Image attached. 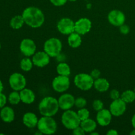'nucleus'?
<instances>
[{"label": "nucleus", "instance_id": "2", "mask_svg": "<svg viewBox=\"0 0 135 135\" xmlns=\"http://www.w3.org/2000/svg\"><path fill=\"white\" fill-rule=\"evenodd\" d=\"M59 109L58 100L51 96L44 98L38 105L40 113L42 116L53 117L57 113Z\"/></svg>", "mask_w": 135, "mask_h": 135}, {"label": "nucleus", "instance_id": "14", "mask_svg": "<svg viewBox=\"0 0 135 135\" xmlns=\"http://www.w3.org/2000/svg\"><path fill=\"white\" fill-rule=\"evenodd\" d=\"M75 98L71 94H63L58 99L59 108L62 110H68L75 105Z\"/></svg>", "mask_w": 135, "mask_h": 135}, {"label": "nucleus", "instance_id": "13", "mask_svg": "<svg viewBox=\"0 0 135 135\" xmlns=\"http://www.w3.org/2000/svg\"><path fill=\"white\" fill-rule=\"evenodd\" d=\"M92 22L88 18H81L75 23V32L80 35H84L90 30Z\"/></svg>", "mask_w": 135, "mask_h": 135}, {"label": "nucleus", "instance_id": "34", "mask_svg": "<svg viewBox=\"0 0 135 135\" xmlns=\"http://www.w3.org/2000/svg\"><path fill=\"white\" fill-rule=\"evenodd\" d=\"M73 134L75 135H84L85 134V131L81 127L79 126L73 130Z\"/></svg>", "mask_w": 135, "mask_h": 135}, {"label": "nucleus", "instance_id": "44", "mask_svg": "<svg viewBox=\"0 0 135 135\" xmlns=\"http://www.w3.org/2000/svg\"><path fill=\"white\" fill-rule=\"evenodd\" d=\"M134 92H135V87H134Z\"/></svg>", "mask_w": 135, "mask_h": 135}, {"label": "nucleus", "instance_id": "11", "mask_svg": "<svg viewBox=\"0 0 135 135\" xmlns=\"http://www.w3.org/2000/svg\"><path fill=\"white\" fill-rule=\"evenodd\" d=\"M127 109V103H125L121 98L113 100L109 106V111L112 115L119 117L124 114Z\"/></svg>", "mask_w": 135, "mask_h": 135}, {"label": "nucleus", "instance_id": "25", "mask_svg": "<svg viewBox=\"0 0 135 135\" xmlns=\"http://www.w3.org/2000/svg\"><path fill=\"white\" fill-rule=\"evenodd\" d=\"M121 98L127 104L133 102L135 100L134 91L131 90L125 91L121 95Z\"/></svg>", "mask_w": 135, "mask_h": 135}, {"label": "nucleus", "instance_id": "1", "mask_svg": "<svg viewBox=\"0 0 135 135\" xmlns=\"http://www.w3.org/2000/svg\"><path fill=\"white\" fill-rule=\"evenodd\" d=\"M25 22L32 28H39L42 26L45 21L43 12L36 7H28L23 11L22 14Z\"/></svg>", "mask_w": 135, "mask_h": 135}, {"label": "nucleus", "instance_id": "37", "mask_svg": "<svg viewBox=\"0 0 135 135\" xmlns=\"http://www.w3.org/2000/svg\"><path fill=\"white\" fill-rule=\"evenodd\" d=\"M118 132L115 129H111L107 132V135H117Z\"/></svg>", "mask_w": 135, "mask_h": 135}, {"label": "nucleus", "instance_id": "31", "mask_svg": "<svg viewBox=\"0 0 135 135\" xmlns=\"http://www.w3.org/2000/svg\"><path fill=\"white\" fill-rule=\"evenodd\" d=\"M109 96H110V98L113 100H117V99L120 98L119 92L117 90H115V89H113L111 91L110 94H109Z\"/></svg>", "mask_w": 135, "mask_h": 135}, {"label": "nucleus", "instance_id": "26", "mask_svg": "<svg viewBox=\"0 0 135 135\" xmlns=\"http://www.w3.org/2000/svg\"><path fill=\"white\" fill-rule=\"evenodd\" d=\"M33 65L34 64L31 59L28 57H25L21 60V63H20V67L22 71L28 72L32 69Z\"/></svg>", "mask_w": 135, "mask_h": 135}, {"label": "nucleus", "instance_id": "40", "mask_svg": "<svg viewBox=\"0 0 135 135\" xmlns=\"http://www.w3.org/2000/svg\"><path fill=\"white\" fill-rule=\"evenodd\" d=\"M90 134L91 135H98V133H95L94 131L92 132V133H90Z\"/></svg>", "mask_w": 135, "mask_h": 135}, {"label": "nucleus", "instance_id": "16", "mask_svg": "<svg viewBox=\"0 0 135 135\" xmlns=\"http://www.w3.org/2000/svg\"><path fill=\"white\" fill-rule=\"evenodd\" d=\"M112 119V114L110 111L103 109L98 112L96 115L97 123L102 127H106L110 124Z\"/></svg>", "mask_w": 135, "mask_h": 135}, {"label": "nucleus", "instance_id": "4", "mask_svg": "<svg viewBox=\"0 0 135 135\" xmlns=\"http://www.w3.org/2000/svg\"><path fill=\"white\" fill-rule=\"evenodd\" d=\"M61 122L63 126L67 129L73 130L77 127L80 126V121L77 113L74 111L68 109L65 111L61 116Z\"/></svg>", "mask_w": 135, "mask_h": 135}, {"label": "nucleus", "instance_id": "41", "mask_svg": "<svg viewBox=\"0 0 135 135\" xmlns=\"http://www.w3.org/2000/svg\"><path fill=\"white\" fill-rule=\"evenodd\" d=\"M130 134H131V135H135V129H134V130H133V131L131 132Z\"/></svg>", "mask_w": 135, "mask_h": 135}, {"label": "nucleus", "instance_id": "22", "mask_svg": "<svg viewBox=\"0 0 135 135\" xmlns=\"http://www.w3.org/2000/svg\"><path fill=\"white\" fill-rule=\"evenodd\" d=\"M80 126L83 128L85 133H90L96 130L97 127V123L94 120L88 118L84 121H82Z\"/></svg>", "mask_w": 135, "mask_h": 135}, {"label": "nucleus", "instance_id": "24", "mask_svg": "<svg viewBox=\"0 0 135 135\" xmlns=\"http://www.w3.org/2000/svg\"><path fill=\"white\" fill-rule=\"evenodd\" d=\"M57 73L59 75H63V76H67L71 74V68L69 65L66 63H60L57 66Z\"/></svg>", "mask_w": 135, "mask_h": 135}, {"label": "nucleus", "instance_id": "6", "mask_svg": "<svg viewBox=\"0 0 135 135\" xmlns=\"http://www.w3.org/2000/svg\"><path fill=\"white\" fill-rule=\"evenodd\" d=\"M94 79L90 75L86 73H79L75 76L74 83L75 86L81 90L87 91L94 86Z\"/></svg>", "mask_w": 135, "mask_h": 135}, {"label": "nucleus", "instance_id": "20", "mask_svg": "<svg viewBox=\"0 0 135 135\" xmlns=\"http://www.w3.org/2000/svg\"><path fill=\"white\" fill-rule=\"evenodd\" d=\"M95 89L100 92H104L108 90L109 88V83L108 80L104 78H98L94 83Z\"/></svg>", "mask_w": 135, "mask_h": 135}, {"label": "nucleus", "instance_id": "39", "mask_svg": "<svg viewBox=\"0 0 135 135\" xmlns=\"http://www.w3.org/2000/svg\"><path fill=\"white\" fill-rule=\"evenodd\" d=\"M3 90V83L1 82V80H0V93L2 92Z\"/></svg>", "mask_w": 135, "mask_h": 135}, {"label": "nucleus", "instance_id": "17", "mask_svg": "<svg viewBox=\"0 0 135 135\" xmlns=\"http://www.w3.org/2000/svg\"><path fill=\"white\" fill-rule=\"evenodd\" d=\"M22 122L24 125L28 128L32 129V128L36 127L38 125V119L35 113H32V112H27L23 115Z\"/></svg>", "mask_w": 135, "mask_h": 135}, {"label": "nucleus", "instance_id": "15", "mask_svg": "<svg viewBox=\"0 0 135 135\" xmlns=\"http://www.w3.org/2000/svg\"><path fill=\"white\" fill-rule=\"evenodd\" d=\"M33 64L38 67H44L49 64L50 57L46 51H38L33 55Z\"/></svg>", "mask_w": 135, "mask_h": 135}, {"label": "nucleus", "instance_id": "23", "mask_svg": "<svg viewBox=\"0 0 135 135\" xmlns=\"http://www.w3.org/2000/svg\"><path fill=\"white\" fill-rule=\"evenodd\" d=\"M25 20L22 15H16L11 19L10 26L15 30L20 29L25 24Z\"/></svg>", "mask_w": 135, "mask_h": 135}, {"label": "nucleus", "instance_id": "42", "mask_svg": "<svg viewBox=\"0 0 135 135\" xmlns=\"http://www.w3.org/2000/svg\"><path fill=\"white\" fill-rule=\"evenodd\" d=\"M69 1H77V0H69Z\"/></svg>", "mask_w": 135, "mask_h": 135}, {"label": "nucleus", "instance_id": "29", "mask_svg": "<svg viewBox=\"0 0 135 135\" xmlns=\"http://www.w3.org/2000/svg\"><path fill=\"white\" fill-rule=\"evenodd\" d=\"M87 102L85 98L83 97H79L77 98L76 99H75V105L76 108H79V109H81V108H84V107L86 105Z\"/></svg>", "mask_w": 135, "mask_h": 135}, {"label": "nucleus", "instance_id": "21", "mask_svg": "<svg viewBox=\"0 0 135 135\" xmlns=\"http://www.w3.org/2000/svg\"><path fill=\"white\" fill-rule=\"evenodd\" d=\"M68 44L70 47L73 48H77L81 45L82 38L80 34H78L76 32L71 33L69 35Z\"/></svg>", "mask_w": 135, "mask_h": 135}, {"label": "nucleus", "instance_id": "33", "mask_svg": "<svg viewBox=\"0 0 135 135\" xmlns=\"http://www.w3.org/2000/svg\"><path fill=\"white\" fill-rule=\"evenodd\" d=\"M50 2L57 7L63 6L67 3V0H50Z\"/></svg>", "mask_w": 135, "mask_h": 135}, {"label": "nucleus", "instance_id": "3", "mask_svg": "<svg viewBox=\"0 0 135 135\" xmlns=\"http://www.w3.org/2000/svg\"><path fill=\"white\" fill-rule=\"evenodd\" d=\"M37 128L40 133L44 134L50 135L55 133L57 129V123L52 117L42 116L38 119Z\"/></svg>", "mask_w": 135, "mask_h": 135}, {"label": "nucleus", "instance_id": "35", "mask_svg": "<svg viewBox=\"0 0 135 135\" xmlns=\"http://www.w3.org/2000/svg\"><path fill=\"white\" fill-rule=\"evenodd\" d=\"M7 103V97L5 94L1 92L0 93V108H3Z\"/></svg>", "mask_w": 135, "mask_h": 135}, {"label": "nucleus", "instance_id": "19", "mask_svg": "<svg viewBox=\"0 0 135 135\" xmlns=\"http://www.w3.org/2000/svg\"><path fill=\"white\" fill-rule=\"evenodd\" d=\"M0 117L5 123H11L15 119L14 110L10 107L4 106L0 112Z\"/></svg>", "mask_w": 135, "mask_h": 135}, {"label": "nucleus", "instance_id": "43", "mask_svg": "<svg viewBox=\"0 0 135 135\" xmlns=\"http://www.w3.org/2000/svg\"><path fill=\"white\" fill-rule=\"evenodd\" d=\"M0 50H1V44H0Z\"/></svg>", "mask_w": 135, "mask_h": 135}, {"label": "nucleus", "instance_id": "18", "mask_svg": "<svg viewBox=\"0 0 135 135\" xmlns=\"http://www.w3.org/2000/svg\"><path fill=\"white\" fill-rule=\"evenodd\" d=\"M20 96L22 102L26 104H31L35 100V94L34 92L29 88H25L20 91Z\"/></svg>", "mask_w": 135, "mask_h": 135}, {"label": "nucleus", "instance_id": "30", "mask_svg": "<svg viewBox=\"0 0 135 135\" xmlns=\"http://www.w3.org/2000/svg\"><path fill=\"white\" fill-rule=\"evenodd\" d=\"M92 107L95 111L99 112L104 109V103L100 100H96L92 103Z\"/></svg>", "mask_w": 135, "mask_h": 135}, {"label": "nucleus", "instance_id": "12", "mask_svg": "<svg viewBox=\"0 0 135 135\" xmlns=\"http://www.w3.org/2000/svg\"><path fill=\"white\" fill-rule=\"evenodd\" d=\"M108 19L109 23L114 26L119 27L125 24V15L119 10H112L108 15Z\"/></svg>", "mask_w": 135, "mask_h": 135}, {"label": "nucleus", "instance_id": "5", "mask_svg": "<svg viewBox=\"0 0 135 135\" xmlns=\"http://www.w3.org/2000/svg\"><path fill=\"white\" fill-rule=\"evenodd\" d=\"M62 50V43L57 38H51L46 40L44 45V51H46L51 57H56Z\"/></svg>", "mask_w": 135, "mask_h": 135}, {"label": "nucleus", "instance_id": "38", "mask_svg": "<svg viewBox=\"0 0 135 135\" xmlns=\"http://www.w3.org/2000/svg\"><path fill=\"white\" fill-rule=\"evenodd\" d=\"M131 123H132V125H133V128H134V129H135V113L134 114V115L133 116V117H132Z\"/></svg>", "mask_w": 135, "mask_h": 135}, {"label": "nucleus", "instance_id": "8", "mask_svg": "<svg viewBox=\"0 0 135 135\" xmlns=\"http://www.w3.org/2000/svg\"><path fill=\"white\" fill-rule=\"evenodd\" d=\"M70 86L69 78L67 76L59 75L53 80L52 87L57 92L62 93L69 89Z\"/></svg>", "mask_w": 135, "mask_h": 135}, {"label": "nucleus", "instance_id": "7", "mask_svg": "<svg viewBox=\"0 0 135 135\" xmlns=\"http://www.w3.org/2000/svg\"><path fill=\"white\" fill-rule=\"evenodd\" d=\"M11 88L16 91H21L24 89L26 85V80L25 76L21 73H15L10 76L9 79Z\"/></svg>", "mask_w": 135, "mask_h": 135}, {"label": "nucleus", "instance_id": "10", "mask_svg": "<svg viewBox=\"0 0 135 135\" xmlns=\"http://www.w3.org/2000/svg\"><path fill=\"white\" fill-rule=\"evenodd\" d=\"M20 50L24 55L30 57L33 55L36 51V46L34 41L30 38H25L20 44Z\"/></svg>", "mask_w": 135, "mask_h": 135}, {"label": "nucleus", "instance_id": "36", "mask_svg": "<svg viewBox=\"0 0 135 135\" xmlns=\"http://www.w3.org/2000/svg\"><path fill=\"white\" fill-rule=\"evenodd\" d=\"M100 75H101V73H100V70H98V69L92 70V72H91V73H90L91 76H92L94 79H95V80L97 79H98V78H100Z\"/></svg>", "mask_w": 135, "mask_h": 135}, {"label": "nucleus", "instance_id": "9", "mask_svg": "<svg viewBox=\"0 0 135 135\" xmlns=\"http://www.w3.org/2000/svg\"><path fill=\"white\" fill-rule=\"evenodd\" d=\"M75 23L71 18H63L57 22V27L59 32L65 35H69L75 32Z\"/></svg>", "mask_w": 135, "mask_h": 135}, {"label": "nucleus", "instance_id": "32", "mask_svg": "<svg viewBox=\"0 0 135 135\" xmlns=\"http://www.w3.org/2000/svg\"><path fill=\"white\" fill-rule=\"evenodd\" d=\"M119 31L121 34L126 35V34H129V32H130V28L128 25L123 24L121 26H119Z\"/></svg>", "mask_w": 135, "mask_h": 135}, {"label": "nucleus", "instance_id": "27", "mask_svg": "<svg viewBox=\"0 0 135 135\" xmlns=\"http://www.w3.org/2000/svg\"><path fill=\"white\" fill-rule=\"evenodd\" d=\"M9 103L12 105H17L21 101V96H20V92H18V91L14 90L10 93L9 98H8Z\"/></svg>", "mask_w": 135, "mask_h": 135}, {"label": "nucleus", "instance_id": "28", "mask_svg": "<svg viewBox=\"0 0 135 135\" xmlns=\"http://www.w3.org/2000/svg\"><path fill=\"white\" fill-rule=\"evenodd\" d=\"M77 114L78 115H79V117L80 118V121H82L89 118L90 112L88 109L83 108H81V109H80L79 111H78Z\"/></svg>", "mask_w": 135, "mask_h": 135}]
</instances>
